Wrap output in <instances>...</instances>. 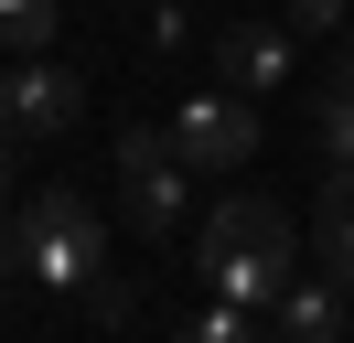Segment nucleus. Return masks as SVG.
I'll use <instances>...</instances> for the list:
<instances>
[{
    "label": "nucleus",
    "instance_id": "obj_7",
    "mask_svg": "<svg viewBox=\"0 0 354 343\" xmlns=\"http://www.w3.org/2000/svg\"><path fill=\"white\" fill-rule=\"evenodd\" d=\"M344 322H354V290H344L333 268H322V279H290V290L268 300V333H290V343H333Z\"/></svg>",
    "mask_w": 354,
    "mask_h": 343
},
{
    "label": "nucleus",
    "instance_id": "obj_8",
    "mask_svg": "<svg viewBox=\"0 0 354 343\" xmlns=\"http://www.w3.org/2000/svg\"><path fill=\"white\" fill-rule=\"evenodd\" d=\"M311 257L354 290V172H322V204H311Z\"/></svg>",
    "mask_w": 354,
    "mask_h": 343
},
{
    "label": "nucleus",
    "instance_id": "obj_9",
    "mask_svg": "<svg viewBox=\"0 0 354 343\" xmlns=\"http://www.w3.org/2000/svg\"><path fill=\"white\" fill-rule=\"evenodd\" d=\"M311 150H322V172H354V86L311 97Z\"/></svg>",
    "mask_w": 354,
    "mask_h": 343
},
{
    "label": "nucleus",
    "instance_id": "obj_12",
    "mask_svg": "<svg viewBox=\"0 0 354 343\" xmlns=\"http://www.w3.org/2000/svg\"><path fill=\"white\" fill-rule=\"evenodd\" d=\"M75 300H86V322H118V333L140 322V290H129V279H108V268H97V279H86Z\"/></svg>",
    "mask_w": 354,
    "mask_h": 343
},
{
    "label": "nucleus",
    "instance_id": "obj_15",
    "mask_svg": "<svg viewBox=\"0 0 354 343\" xmlns=\"http://www.w3.org/2000/svg\"><path fill=\"white\" fill-rule=\"evenodd\" d=\"M0 214H11V140H0Z\"/></svg>",
    "mask_w": 354,
    "mask_h": 343
},
{
    "label": "nucleus",
    "instance_id": "obj_10",
    "mask_svg": "<svg viewBox=\"0 0 354 343\" xmlns=\"http://www.w3.org/2000/svg\"><path fill=\"white\" fill-rule=\"evenodd\" d=\"M258 322H268L258 300H225V290H215V300H204L194 322H183V333H194V343H247V333H258Z\"/></svg>",
    "mask_w": 354,
    "mask_h": 343
},
{
    "label": "nucleus",
    "instance_id": "obj_1",
    "mask_svg": "<svg viewBox=\"0 0 354 343\" xmlns=\"http://www.w3.org/2000/svg\"><path fill=\"white\" fill-rule=\"evenodd\" d=\"M301 247H311V225H290V204H268V193H225V204L204 214L194 268H204V290L258 300V311H268V300L301 279Z\"/></svg>",
    "mask_w": 354,
    "mask_h": 343
},
{
    "label": "nucleus",
    "instance_id": "obj_4",
    "mask_svg": "<svg viewBox=\"0 0 354 343\" xmlns=\"http://www.w3.org/2000/svg\"><path fill=\"white\" fill-rule=\"evenodd\" d=\"M75 107H86V86H75L65 64L11 54V75H0V140H65Z\"/></svg>",
    "mask_w": 354,
    "mask_h": 343
},
{
    "label": "nucleus",
    "instance_id": "obj_5",
    "mask_svg": "<svg viewBox=\"0 0 354 343\" xmlns=\"http://www.w3.org/2000/svg\"><path fill=\"white\" fill-rule=\"evenodd\" d=\"M172 140L194 172H247L258 161V107L236 97V86H215V97H183L172 107Z\"/></svg>",
    "mask_w": 354,
    "mask_h": 343
},
{
    "label": "nucleus",
    "instance_id": "obj_2",
    "mask_svg": "<svg viewBox=\"0 0 354 343\" xmlns=\"http://www.w3.org/2000/svg\"><path fill=\"white\" fill-rule=\"evenodd\" d=\"M108 172H118V225L161 247V236L183 225V193H194V161H183V140H172V129H118Z\"/></svg>",
    "mask_w": 354,
    "mask_h": 343
},
{
    "label": "nucleus",
    "instance_id": "obj_13",
    "mask_svg": "<svg viewBox=\"0 0 354 343\" xmlns=\"http://www.w3.org/2000/svg\"><path fill=\"white\" fill-rule=\"evenodd\" d=\"M344 21H354V0H290V33H301V43L311 33H344Z\"/></svg>",
    "mask_w": 354,
    "mask_h": 343
},
{
    "label": "nucleus",
    "instance_id": "obj_3",
    "mask_svg": "<svg viewBox=\"0 0 354 343\" xmlns=\"http://www.w3.org/2000/svg\"><path fill=\"white\" fill-rule=\"evenodd\" d=\"M22 257H32V279L44 290H86L97 268H108V214L86 204V193H32L22 204Z\"/></svg>",
    "mask_w": 354,
    "mask_h": 343
},
{
    "label": "nucleus",
    "instance_id": "obj_14",
    "mask_svg": "<svg viewBox=\"0 0 354 343\" xmlns=\"http://www.w3.org/2000/svg\"><path fill=\"white\" fill-rule=\"evenodd\" d=\"M322 86H354V33L333 43V75H322Z\"/></svg>",
    "mask_w": 354,
    "mask_h": 343
},
{
    "label": "nucleus",
    "instance_id": "obj_11",
    "mask_svg": "<svg viewBox=\"0 0 354 343\" xmlns=\"http://www.w3.org/2000/svg\"><path fill=\"white\" fill-rule=\"evenodd\" d=\"M54 21H65L54 0H0V43H11V54H44V43H54Z\"/></svg>",
    "mask_w": 354,
    "mask_h": 343
},
{
    "label": "nucleus",
    "instance_id": "obj_6",
    "mask_svg": "<svg viewBox=\"0 0 354 343\" xmlns=\"http://www.w3.org/2000/svg\"><path fill=\"white\" fill-rule=\"evenodd\" d=\"M290 64H301V33H279V21H225L215 33V86H236V97H279Z\"/></svg>",
    "mask_w": 354,
    "mask_h": 343
}]
</instances>
